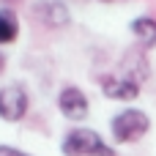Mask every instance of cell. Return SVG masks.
Wrapping results in <instances>:
<instances>
[{"label":"cell","instance_id":"2","mask_svg":"<svg viewBox=\"0 0 156 156\" xmlns=\"http://www.w3.org/2000/svg\"><path fill=\"white\" fill-rule=\"evenodd\" d=\"M63 154L66 156H115V151L99 137V132L74 129L63 140Z\"/></svg>","mask_w":156,"mask_h":156},{"label":"cell","instance_id":"7","mask_svg":"<svg viewBox=\"0 0 156 156\" xmlns=\"http://www.w3.org/2000/svg\"><path fill=\"white\" fill-rule=\"evenodd\" d=\"M132 36L143 44V47H156V19L154 16H137L132 19Z\"/></svg>","mask_w":156,"mask_h":156},{"label":"cell","instance_id":"5","mask_svg":"<svg viewBox=\"0 0 156 156\" xmlns=\"http://www.w3.org/2000/svg\"><path fill=\"white\" fill-rule=\"evenodd\" d=\"M58 107H60V112L69 118V121H82L85 115H88V96L80 90V88H74V85H69V88H63L60 93H58Z\"/></svg>","mask_w":156,"mask_h":156},{"label":"cell","instance_id":"3","mask_svg":"<svg viewBox=\"0 0 156 156\" xmlns=\"http://www.w3.org/2000/svg\"><path fill=\"white\" fill-rule=\"evenodd\" d=\"M27 115V93L19 85L0 88V118L8 123H16Z\"/></svg>","mask_w":156,"mask_h":156},{"label":"cell","instance_id":"6","mask_svg":"<svg viewBox=\"0 0 156 156\" xmlns=\"http://www.w3.org/2000/svg\"><path fill=\"white\" fill-rule=\"evenodd\" d=\"M36 14H38L49 27H63V25H69V8H66L63 3H58V0H47V3H41V5H36Z\"/></svg>","mask_w":156,"mask_h":156},{"label":"cell","instance_id":"10","mask_svg":"<svg viewBox=\"0 0 156 156\" xmlns=\"http://www.w3.org/2000/svg\"><path fill=\"white\" fill-rule=\"evenodd\" d=\"M3 69H5V58L0 55V74H3Z\"/></svg>","mask_w":156,"mask_h":156},{"label":"cell","instance_id":"4","mask_svg":"<svg viewBox=\"0 0 156 156\" xmlns=\"http://www.w3.org/2000/svg\"><path fill=\"white\" fill-rule=\"evenodd\" d=\"M101 90L107 99H115V101H132L140 96V80L134 77H123V74H110L101 80Z\"/></svg>","mask_w":156,"mask_h":156},{"label":"cell","instance_id":"1","mask_svg":"<svg viewBox=\"0 0 156 156\" xmlns=\"http://www.w3.org/2000/svg\"><path fill=\"white\" fill-rule=\"evenodd\" d=\"M151 129V118L143 110H123L110 121V132L118 143H137L148 134Z\"/></svg>","mask_w":156,"mask_h":156},{"label":"cell","instance_id":"8","mask_svg":"<svg viewBox=\"0 0 156 156\" xmlns=\"http://www.w3.org/2000/svg\"><path fill=\"white\" fill-rule=\"evenodd\" d=\"M19 36V22L11 11H0V44H11L14 38Z\"/></svg>","mask_w":156,"mask_h":156},{"label":"cell","instance_id":"9","mask_svg":"<svg viewBox=\"0 0 156 156\" xmlns=\"http://www.w3.org/2000/svg\"><path fill=\"white\" fill-rule=\"evenodd\" d=\"M0 156H27V154L16 151V148H8V145H0Z\"/></svg>","mask_w":156,"mask_h":156}]
</instances>
